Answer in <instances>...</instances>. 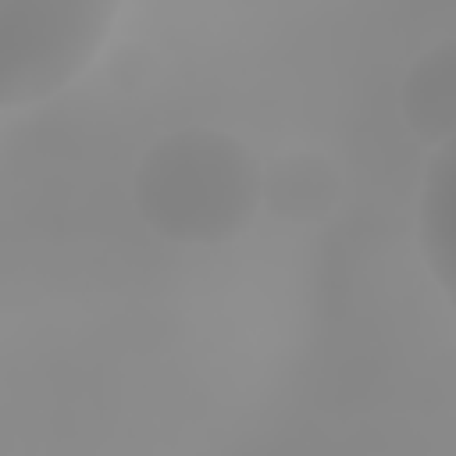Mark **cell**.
Wrapping results in <instances>:
<instances>
[{
	"label": "cell",
	"mask_w": 456,
	"mask_h": 456,
	"mask_svg": "<svg viewBox=\"0 0 456 456\" xmlns=\"http://www.w3.org/2000/svg\"><path fill=\"white\" fill-rule=\"evenodd\" d=\"M420 246L442 289H449L452 264V157L449 142H442L428 164L424 192H420Z\"/></svg>",
	"instance_id": "5b68a950"
},
{
	"label": "cell",
	"mask_w": 456,
	"mask_h": 456,
	"mask_svg": "<svg viewBox=\"0 0 456 456\" xmlns=\"http://www.w3.org/2000/svg\"><path fill=\"white\" fill-rule=\"evenodd\" d=\"M121 0H0V114L71 86L110 36Z\"/></svg>",
	"instance_id": "7a4b0ae2"
},
{
	"label": "cell",
	"mask_w": 456,
	"mask_h": 456,
	"mask_svg": "<svg viewBox=\"0 0 456 456\" xmlns=\"http://www.w3.org/2000/svg\"><path fill=\"white\" fill-rule=\"evenodd\" d=\"M399 107L406 125L442 146L452 135V43L442 39L438 46H431L410 71L406 82L399 89Z\"/></svg>",
	"instance_id": "3957f363"
},
{
	"label": "cell",
	"mask_w": 456,
	"mask_h": 456,
	"mask_svg": "<svg viewBox=\"0 0 456 456\" xmlns=\"http://www.w3.org/2000/svg\"><path fill=\"white\" fill-rule=\"evenodd\" d=\"M335 192V171L310 153L281 157L260 175V200L285 221H317L331 210Z\"/></svg>",
	"instance_id": "277c9868"
},
{
	"label": "cell",
	"mask_w": 456,
	"mask_h": 456,
	"mask_svg": "<svg viewBox=\"0 0 456 456\" xmlns=\"http://www.w3.org/2000/svg\"><path fill=\"white\" fill-rule=\"evenodd\" d=\"M135 200L153 232L182 242H217L246 224L260 200V171L228 135L178 132L142 157Z\"/></svg>",
	"instance_id": "6da1fadb"
}]
</instances>
